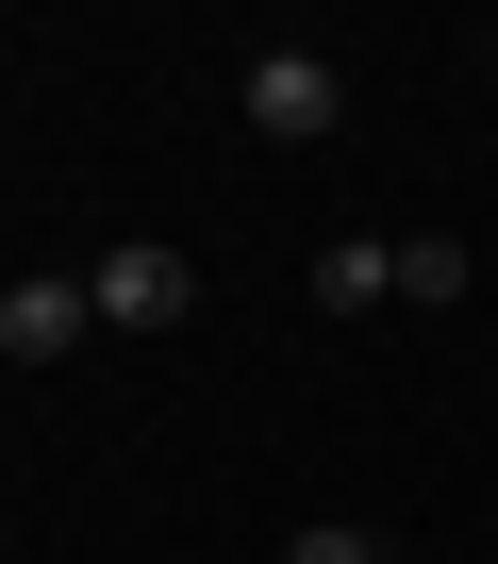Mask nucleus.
<instances>
[{
  "label": "nucleus",
  "instance_id": "nucleus-1",
  "mask_svg": "<svg viewBox=\"0 0 498 564\" xmlns=\"http://www.w3.org/2000/svg\"><path fill=\"white\" fill-rule=\"evenodd\" d=\"M84 300H100V333H183V316H199V265H183L166 232H133V249H100Z\"/></svg>",
  "mask_w": 498,
  "mask_h": 564
},
{
  "label": "nucleus",
  "instance_id": "nucleus-2",
  "mask_svg": "<svg viewBox=\"0 0 498 564\" xmlns=\"http://www.w3.org/2000/svg\"><path fill=\"white\" fill-rule=\"evenodd\" d=\"M232 100H249V133L316 150V133L349 117V67H333V51H249V84H232Z\"/></svg>",
  "mask_w": 498,
  "mask_h": 564
},
{
  "label": "nucleus",
  "instance_id": "nucleus-3",
  "mask_svg": "<svg viewBox=\"0 0 498 564\" xmlns=\"http://www.w3.org/2000/svg\"><path fill=\"white\" fill-rule=\"evenodd\" d=\"M67 333H100L84 282H0V366H67Z\"/></svg>",
  "mask_w": 498,
  "mask_h": 564
},
{
  "label": "nucleus",
  "instance_id": "nucleus-4",
  "mask_svg": "<svg viewBox=\"0 0 498 564\" xmlns=\"http://www.w3.org/2000/svg\"><path fill=\"white\" fill-rule=\"evenodd\" d=\"M316 300H333V316H366V300H399V249H366V232H333V249H316Z\"/></svg>",
  "mask_w": 498,
  "mask_h": 564
},
{
  "label": "nucleus",
  "instance_id": "nucleus-5",
  "mask_svg": "<svg viewBox=\"0 0 498 564\" xmlns=\"http://www.w3.org/2000/svg\"><path fill=\"white\" fill-rule=\"evenodd\" d=\"M399 300H465V249L448 232H399Z\"/></svg>",
  "mask_w": 498,
  "mask_h": 564
},
{
  "label": "nucleus",
  "instance_id": "nucleus-6",
  "mask_svg": "<svg viewBox=\"0 0 498 564\" xmlns=\"http://www.w3.org/2000/svg\"><path fill=\"white\" fill-rule=\"evenodd\" d=\"M283 564H382V531H333V514H316V531H300Z\"/></svg>",
  "mask_w": 498,
  "mask_h": 564
},
{
  "label": "nucleus",
  "instance_id": "nucleus-7",
  "mask_svg": "<svg viewBox=\"0 0 498 564\" xmlns=\"http://www.w3.org/2000/svg\"><path fill=\"white\" fill-rule=\"evenodd\" d=\"M382 564H399V547H382Z\"/></svg>",
  "mask_w": 498,
  "mask_h": 564
}]
</instances>
